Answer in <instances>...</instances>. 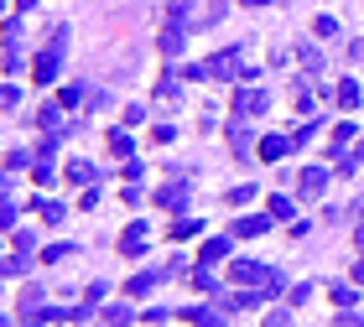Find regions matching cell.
I'll list each match as a JSON object with an SVG mask.
<instances>
[{
	"label": "cell",
	"instance_id": "cell-21",
	"mask_svg": "<svg viewBox=\"0 0 364 327\" xmlns=\"http://www.w3.org/2000/svg\"><path fill=\"white\" fill-rule=\"evenodd\" d=\"M349 140H354V125H349V120H343V125H333V146H349Z\"/></svg>",
	"mask_w": 364,
	"mask_h": 327
},
{
	"label": "cell",
	"instance_id": "cell-11",
	"mask_svg": "<svg viewBox=\"0 0 364 327\" xmlns=\"http://www.w3.org/2000/svg\"><path fill=\"white\" fill-rule=\"evenodd\" d=\"M89 99H99L89 83H68V89H63V104H89Z\"/></svg>",
	"mask_w": 364,
	"mask_h": 327
},
{
	"label": "cell",
	"instance_id": "cell-22",
	"mask_svg": "<svg viewBox=\"0 0 364 327\" xmlns=\"http://www.w3.org/2000/svg\"><path fill=\"white\" fill-rule=\"evenodd\" d=\"M68 255H73L68 245H52V249H42V260H47V265H58V260H68Z\"/></svg>",
	"mask_w": 364,
	"mask_h": 327
},
{
	"label": "cell",
	"instance_id": "cell-26",
	"mask_svg": "<svg viewBox=\"0 0 364 327\" xmlns=\"http://www.w3.org/2000/svg\"><path fill=\"white\" fill-rule=\"evenodd\" d=\"M354 213H359V218H364V198H359V203H354Z\"/></svg>",
	"mask_w": 364,
	"mask_h": 327
},
{
	"label": "cell",
	"instance_id": "cell-13",
	"mask_svg": "<svg viewBox=\"0 0 364 327\" xmlns=\"http://www.w3.org/2000/svg\"><path fill=\"white\" fill-rule=\"evenodd\" d=\"M354 104H359V83L343 78V83H339V109H354Z\"/></svg>",
	"mask_w": 364,
	"mask_h": 327
},
{
	"label": "cell",
	"instance_id": "cell-6",
	"mask_svg": "<svg viewBox=\"0 0 364 327\" xmlns=\"http://www.w3.org/2000/svg\"><path fill=\"white\" fill-rule=\"evenodd\" d=\"M297 146V135H266L260 140V156H266V161H276V156H286Z\"/></svg>",
	"mask_w": 364,
	"mask_h": 327
},
{
	"label": "cell",
	"instance_id": "cell-27",
	"mask_svg": "<svg viewBox=\"0 0 364 327\" xmlns=\"http://www.w3.org/2000/svg\"><path fill=\"white\" fill-rule=\"evenodd\" d=\"M245 5H266V0H245Z\"/></svg>",
	"mask_w": 364,
	"mask_h": 327
},
{
	"label": "cell",
	"instance_id": "cell-23",
	"mask_svg": "<svg viewBox=\"0 0 364 327\" xmlns=\"http://www.w3.org/2000/svg\"><path fill=\"white\" fill-rule=\"evenodd\" d=\"M333 327H364V317H354V312H343V317H339V322H333Z\"/></svg>",
	"mask_w": 364,
	"mask_h": 327
},
{
	"label": "cell",
	"instance_id": "cell-15",
	"mask_svg": "<svg viewBox=\"0 0 364 327\" xmlns=\"http://www.w3.org/2000/svg\"><path fill=\"white\" fill-rule=\"evenodd\" d=\"M156 280H162V270H146V275H136V280H130V296H141V291H151Z\"/></svg>",
	"mask_w": 364,
	"mask_h": 327
},
{
	"label": "cell",
	"instance_id": "cell-20",
	"mask_svg": "<svg viewBox=\"0 0 364 327\" xmlns=\"http://www.w3.org/2000/svg\"><path fill=\"white\" fill-rule=\"evenodd\" d=\"M312 32H317V36H333V32H339V21H333V16H317Z\"/></svg>",
	"mask_w": 364,
	"mask_h": 327
},
{
	"label": "cell",
	"instance_id": "cell-2",
	"mask_svg": "<svg viewBox=\"0 0 364 327\" xmlns=\"http://www.w3.org/2000/svg\"><path fill=\"white\" fill-rule=\"evenodd\" d=\"M63 42H68V32H52V47L47 52H42V58H36V83H47V78H58V63H63Z\"/></svg>",
	"mask_w": 364,
	"mask_h": 327
},
{
	"label": "cell",
	"instance_id": "cell-7",
	"mask_svg": "<svg viewBox=\"0 0 364 327\" xmlns=\"http://www.w3.org/2000/svg\"><path fill=\"white\" fill-rule=\"evenodd\" d=\"M156 203H162V208H182V203H188V182L162 187V192H156Z\"/></svg>",
	"mask_w": 364,
	"mask_h": 327
},
{
	"label": "cell",
	"instance_id": "cell-18",
	"mask_svg": "<svg viewBox=\"0 0 364 327\" xmlns=\"http://www.w3.org/2000/svg\"><path fill=\"white\" fill-rule=\"evenodd\" d=\"M36 125H47L52 135H63V130H58V109H52V104H42V115H36Z\"/></svg>",
	"mask_w": 364,
	"mask_h": 327
},
{
	"label": "cell",
	"instance_id": "cell-10",
	"mask_svg": "<svg viewBox=\"0 0 364 327\" xmlns=\"http://www.w3.org/2000/svg\"><path fill=\"white\" fill-rule=\"evenodd\" d=\"M94 177H99V172H94L89 161H68V182H73V187H89Z\"/></svg>",
	"mask_w": 364,
	"mask_h": 327
},
{
	"label": "cell",
	"instance_id": "cell-9",
	"mask_svg": "<svg viewBox=\"0 0 364 327\" xmlns=\"http://www.w3.org/2000/svg\"><path fill=\"white\" fill-rule=\"evenodd\" d=\"M162 52H167V58H177V52H182V26H162Z\"/></svg>",
	"mask_w": 364,
	"mask_h": 327
},
{
	"label": "cell",
	"instance_id": "cell-16",
	"mask_svg": "<svg viewBox=\"0 0 364 327\" xmlns=\"http://www.w3.org/2000/svg\"><path fill=\"white\" fill-rule=\"evenodd\" d=\"M235 234H245V239H255V234H266V218H239Z\"/></svg>",
	"mask_w": 364,
	"mask_h": 327
},
{
	"label": "cell",
	"instance_id": "cell-25",
	"mask_svg": "<svg viewBox=\"0 0 364 327\" xmlns=\"http://www.w3.org/2000/svg\"><path fill=\"white\" fill-rule=\"evenodd\" d=\"M354 58H364V36H359V47H354Z\"/></svg>",
	"mask_w": 364,
	"mask_h": 327
},
{
	"label": "cell",
	"instance_id": "cell-12",
	"mask_svg": "<svg viewBox=\"0 0 364 327\" xmlns=\"http://www.w3.org/2000/svg\"><path fill=\"white\" fill-rule=\"evenodd\" d=\"M224 255H229V239H208V245H203V265H219Z\"/></svg>",
	"mask_w": 364,
	"mask_h": 327
},
{
	"label": "cell",
	"instance_id": "cell-1",
	"mask_svg": "<svg viewBox=\"0 0 364 327\" xmlns=\"http://www.w3.org/2000/svg\"><path fill=\"white\" fill-rule=\"evenodd\" d=\"M203 73H208V78H239V73H245V52L229 47V52H219L213 63H203Z\"/></svg>",
	"mask_w": 364,
	"mask_h": 327
},
{
	"label": "cell",
	"instance_id": "cell-17",
	"mask_svg": "<svg viewBox=\"0 0 364 327\" xmlns=\"http://www.w3.org/2000/svg\"><path fill=\"white\" fill-rule=\"evenodd\" d=\"M109 151H115V156H130V135H125V130H109Z\"/></svg>",
	"mask_w": 364,
	"mask_h": 327
},
{
	"label": "cell",
	"instance_id": "cell-14",
	"mask_svg": "<svg viewBox=\"0 0 364 327\" xmlns=\"http://www.w3.org/2000/svg\"><path fill=\"white\" fill-rule=\"evenodd\" d=\"M36 213H42V223H63V218H68L63 203H36Z\"/></svg>",
	"mask_w": 364,
	"mask_h": 327
},
{
	"label": "cell",
	"instance_id": "cell-3",
	"mask_svg": "<svg viewBox=\"0 0 364 327\" xmlns=\"http://www.w3.org/2000/svg\"><path fill=\"white\" fill-rule=\"evenodd\" d=\"M229 275H235L239 286H276V275H270L266 265H250V260H239V265L229 270Z\"/></svg>",
	"mask_w": 364,
	"mask_h": 327
},
{
	"label": "cell",
	"instance_id": "cell-4",
	"mask_svg": "<svg viewBox=\"0 0 364 327\" xmlns=\"http://www.w3.org/2000/svg\"><path fill=\"white\" fill-rule=\"evenodd\" d=\"M260 109H266V93H260V89H239V93H235V120L260 115Z\"/></svg>",
	"mask_w": 364,
	"mask_h": 327
},
{
	"label": "cell",
	"instance_id": "cell-19",
	"mask_svg": "<svg viewBox=\"0 0 364 327\" xmlns=\"http://www.w3.org/2000/svg\"><path fill=\"white\" fill-rule=\"evenodd\" d=\"M188 234H198V218H177L172 223V239H188Z\"/></svg>",
	"mask_w": 364,
	"mask_h": 327
},
{
	"label": "cell",
	"instance_id": "cell-24",
	"mask_svg": "<svg viewBox=\"0 0 364 327\" xmlns=\"http://www.w3.org/2000/svg\"><path fill=\"white\" fill-rule=\"evenodd\" d=\"M354 280H364V260H359V265H354Z\"/></svg>",
	"mask_w": 364,
	"mask_h": 327
},
{
	"label": "cell",
	"instance_id": "cell-8",
	"mask_svg": "<svg viewBox=\"0 0 364 327\" xmlns=\"http://www.w3.org/2000/svg\"><path fill=\"white\" fill-rule=\"evenodd\" d=\"M120 249H125V255H141L146 249V223H130L125 239H120Z\"/></svg>",
	"mask_w": 364,
	"mask_h": 327
},
{
	"label": "cell",
	"instance_id": "cell-5",
	"mask_svg": "<svg viewBox=\"0 0 364 327\" xmlns=\"http://www.w3.org/2000/svg\"><path fill=\"white\" fill-rule=\"evenodd\" d=\"M297 187H302L307 198H317V192H323V187H328V172H323V166H307V172L297 177Z\"/></svg>",
	"mask_w": 364,
	"mask_h": 327
}]
</instances>
